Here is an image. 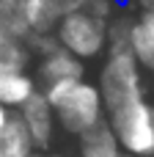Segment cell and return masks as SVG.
Instances as JSON below:
<instances>
[{"label":"cell","instance_id":"cell-13","mask_svg":"<svg viewBox=\"0 0 154 157\" xmlns=\"http://www.w3.org/2000/svg\"><path fill=\"white\" fill-rule=\"evenodd\" d=\"M50 3L55 6L61 17L72 11H91L102 19H110V0H50Z\"/></svg>","mask_w":154,"mask_h":157},{"label":"cell","instance_id":"cell-5","mask_svg":"<svg viewBox=\"0 0 154 157\" xmlns=\"http://www.w3.org/2000/svg\"><path fill=\"white\" fill-rule=\"evenodd\" d=\"M17 116L22 119V124H25V130H28V135H30V144H33L36 155H47V152L52 149V144H55V130H58V124H55L52 108L47 105V99L41 97V91H39L22 110H17Z\"/></svg>","mask_w":154,"mask_h":157},{"label":"cell","instance_id":"cell-6","mask_svg":"<svg viewBox=\"0 0 154 157\" xmlns=\"http://www.w3.org/2000/svg\"><path fill=\"white\" fill-rule=\"evenodd\" d=\"M39 80L44 86H52L61 80H85V63L69 55L66 50L55 47L36 58V83Z\"/></svg>","mask_w":154,"mask_h":157},{"label":"cell","instance_id":"cell-10","mask_svg":"<svg viewBox=\"0 0 154 157\" xmlns=\"http://www.w3.org/2000/svg\"><path fill=\"white\" fill-rule=\"evenodd\" d=\"M30 63H33L30 44L0 25V72H25Z\"/></svg>","mask_w":154,"mask_h":157},{"label":"cell","instance_id":"cell-14","mask_svg":"<svg viewBox=\"0 0 154 157\" xmlns=\"http://www.w3.org/2000/svg\"><path fill=\"white\" fill-rule=\"evenodd\" d=\"M11 116H14V113H11L6 105H0V132H3V127L8 124V119H11Z\"/></svg>","mask_w":154,"mask_h":157},{"label":"cell","instance_id":"cell-4","mask_svg":"<svg viewBox=\"0 0 154 157\" xmlns=\"http://www.w3.org/2000/svg\"><path fill=\"white\" fill-rule=\"evenodd\" d=\"M52 33H55L52 36L55 44L83 63L99 58L107 50V19H102L91 11L63 14Z\"/></svg>","mask_w":154,"mask_h":157},{"label":"cell","instance_id":"cell-7","mask_svg":"<svg viewBox=\"0 0 154 157\" xmlns=\"http://www.w3.org/2000/svg\"><path fill=\"white\" fill-rule=\"evenodd\" d=\"M127 47L141 66V72L154 75V11H141L130 22V36Z\"/></svg>","mask_w":154,"mask_h":157},{"label":"cell","instance_id":"cell-2","mask_svg":"<svg viewBox=\"0 0 154 157\" xmlns=\"http://www.w3.org/2000/svg\"><path fill=\"white\" fill-rule=\"evenodd\" d=\"M96 88H99L105 113H113V110L146 97L143 72L135 63L130 50H107V58H105V63L99 69Z\"/></svg>","mask_w":154,"mask_h":157},{"label":"cell","instance_id":"cell-3","mask_svg":"<svg viewBox=\"0 0 154 157\" xmlns=\"http://www.w3.org/2000/svg\"><path fill=\"white\" fill-rule=\"evenodd\" d=\"M121 152L130 157H154V102L149 97L135 99L113 113H105Z\"/></svg>","mask_w":154,"mask_h":157},{"label":"cell","instance_id":"cell-11","mask_svg":"<svg viewBox=\"0 0 154 157\" xmlns=\"http://www.w3.org/2000/svg\"><path fill=\"white\" fill-rule=\"evenodd\" d=\"M61 14L55 11V6L50 0H28L22 8V25L28 28L30 39L33 36H50L58 25Z\"/></svg>","mask_w":154,"mask_h":157},{"label":"cell","instance_id":"cell-8","mask_svg":"<svg viewBox=\"0 0 154 157\" xmlns=\"http://www.w3.org/2000/svg\"><path fill=\"white\" fill-rule=\"evenodd\" d=\"M39 94V83L28 72H0V105H6L11 113L22 110L33 97Z\"/></svg>","mask_w":154,"mask_h":157},{"label":"cell","instance_id":"cell-1","mask_svg":"<svg viewBox=\"0 0 154 157\" xmlns=\"http://www.w3.org/2000/svg\"><path fill=\"white\" fill-rule=\"evenodd\" d=\"M41 97L52 108L55 124L66 135H83L85 130L105 121V108L96 83L88 80H61L44 86Z\"/></svg>","mask_w":154,"mask_h":157},{"label":"cell","instance_id":"cell-15","mask_svg":"<svg viewBox=\"0 0 154 157\" xmlns=\"http://www.w3.org/2000/svg\"><path fill=\"white\" fill-rule=\"evenodd\" d=\"M141 6V11H154V0H135Z\"/></svg>","mask_w":154,"mask_h":157},{"label":"cell","instance_id":"cell-16","mask_svg":"<svg viewBox=\"0 0 154 157\" xmlns=\"http://www.w3.org/2000/svg\"><path fill=\"white\" fill-rule=\"evenodd\" d=\"M41 157H66V155H58V152H47V155H41Z\"/></svg>","mask_w":154,"mask_h":157},{"label":"cell","instance_id":"cell-12","mask_svg":"<svg viewBox=\"0 0 154 157\" xmlns=\"http://www.w3.org/2000/svg\"><path fill=\"white\" fill-rule=\"evenodd\" d=\"M33 155H36V149L30 144V135H28L22 119L14 113L0 132V157H33Z\"/></svg>","mask_w":154,"mask_h":157},{"label":"cell","instance_id":"cell-17","mask_svg":"<svg viewBox=\"0 0 154 157\" xmlns=\"http://www.w3.org/2000/svg\"><path fill=\"white\" fill-rule=\"evenodd\" d=\"M33 157H41V155H33Z\"/></svg>","mask_w":154,"mask_h":157},{"label":"cell","instance_id":"cell-9","mask_svg":"<svg viewBox=\"0 0 154 157\" xmlns=\"http://www.w3.org/2000/svg\"><path fill=\"white\" fill-rule=\"evenodd\" d=\"M77 152L80 157H121V146L113 135V130L107 127V121L85 130L83 135H77Z\"/></svg>","mask_w":154,"mask_h":157}]
</instances>
